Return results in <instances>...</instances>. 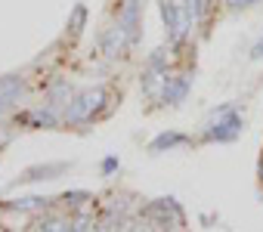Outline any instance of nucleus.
Segmentation results:
<instances>
[{
  "mask_svg": "<svg viewBox=\"0 0 263 232\" xmlns=\"http://www.w3.org/2000/svg\"><path fill=\"white\" fill-rule=\"evenodd\" d=\"M81 105H71V111H68V121H84L87 114H90V108H96L99 102H102V93L96 90V93H87L84 99H78Z\"/></svg>",
  "mask_w": 263,
  "mask_h": 232,
  "instance_id": "2",
  "label": "nucleus"
},
{
  "mask_svg": "<svg viewBox=\"0 0 263 232\" xmlns=\"http://www.w3.org/2000/svg\"><path fill=\"white\" fill-rule=\"evenodd\" d=\"M238 130H241V114H238L232 105H223L214 118H211L204 137H208V140H217V143H229V140L238 137Z\"/></svg>",
  "mask_w": 263,
  "mask_h": 232,
  "instance_id": "1",
  "label": "nucleus"
},
{
  "mask_svg": "<svg viewBox=\"0 0 263 232\" xmlns=\"http://www.w3.org/2000/svg\"><path fill=\"white\" fill-rule=\"evenodd\" d=\"M232 7H251V4H257V0H229Z\"/></svg>",
  "mask_w": 263,
  "mask_h": 232,
  "instance_id": "3",
  "label": "nucleus"
},
{
  "mask_svg": "<svg viewBox=\"0 0 263 232\" xmlns=\"http://www.w3.org/2000/svg\"><path fill=\"white\" fill-rule=\"evenodd\" d=\"M251 56H263V37H260V41H257V47H254V50H251Z\"/></svg>",
  "mask_w": 263,
  "mask_h": 232,
  "instance_id": "4",
  "label": "nucleus"
}]
</instances>
